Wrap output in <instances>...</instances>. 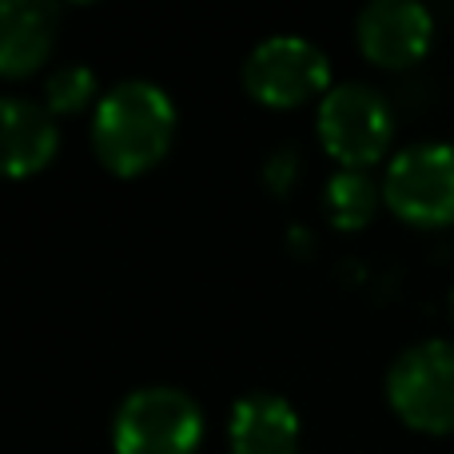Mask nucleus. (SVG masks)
<instances>
[{"label":"nucleus","mask_w":454,"mask_h":454,"mask_svg":"<svg viewBox=\"0 0 454 454\" xmlns=\"http://www.w3.org/2000/svg\"><path fill=\"white\" fill-rule=\"evenodd\" d=\"M176 104L152 80H120L92 112V152L108 172L140 176L168 156L176 140Z\"/></svg>","instance_id":"f257e3e1"},{"label":"nucleus","mask_w":454,"mask_h":454,"mask_svg":"<svg viewBox=\"0 0 454 454\" xmlns=\"http://www.w3.org/2000/svg\"><path fill=\"white\" fill-rule=\"evenodd\" d=\"M204 442V411L180 387H140L112 415L116 454H196Z\"/></svg>","instance_id":"f03ea898"},{"label":"nucleus","mask_w":454,"mask_h":454,"mask_svg":"<svg viewBox=\"0 0 454 454\" xmlns=\"http://www.w3.org/2000/svg\"><path fill=\"white\" fill-rule=\"evenodd\" d=\"M315 128H319L323 152L331 160H339V168L367 172L391 148L395 116L379 88L363 84V80H347V84H335L319 100Z\"/></svg>","instance_id":"7ed1b4c3"},{"label":"nucleus","mask_w":454,"mask_h":454,"mask_svg":"<svg viewBox=\"0 0 454 454\" xmlns=\"http://www.w3.org/2000/svg\"><path fill=\"white\" fill-rule=\"evenodd\" d=\"M387 403L407 427L423 434H454V343L427 339L387 371Z\"/></svg>","instance_id":"20e7f679"},{"label":"nucleus","mask_w":454,"mask_h":454,"mask_svg":"<svg viewBox=\"0 0 454 454\" xmlns=\"http://www.w3.org/2000/svg\"><path fill=\"white\" fill-rule=\"evenodd\" d=\"M243 88L251 100L267 108H299V104L327 96L331 88V60L319 44L307 36H279L259 40L243 60Z\"/></svg>","instance_id":"39448f33"},{"label":"nucleus","mask_w":454,"mask_h":454,"mask_svg":"<svg viewBox=\"0 0 454 454\" xmlns=\"http://www.w3.org/2000/svg\"><path fill=\"white\" fill-rule=\"evenodd\" d=\"M383 204L403 223L450 227L454 223V144L423 140L403 148L387 164Z\"/></svg>","instance_id":"423d86ee"},{"label":"nucleus","mask_w":454,"mask_h":454,"mask_svg":"<svg viewBox=\"0 0 454 454\" xmlns=\"http://www.w3.org/2000/svg\"><path fill=\"white\" fill-rule=\"evenodd\" d=\"M359 52L379 68H411L434 40V16L419 0H371L355 16Z\"/></svg>","instance_id":"0eeeda50"},{"label":"nucleus","mask_w":454,"mask_h":454,"mask_svg":"<svg viewBox=\"0 0 454 454\" xmlns=\"http://www.w3.org/2000/svg\"><path fill=\"white\" fill-rule=\"evenodd\" d=\"M299 415L283 395L247 391L235 399L227 419L231 454H295L299 450Z\"/></svg>","instance_id":"6e6552de"},{"label":"nucleus","mask_w":454,"mask_h":454,"mask_svg":"<svg viewBox=\"0 0 454 454\" xmlns=\"http://www.w3.org/2000/svg\"><path fill=\"white\" fill-rule=\"evenodd\" d=\"M0 144H4V172L12 180L36 176L52 164L60 148V128L48 108L24 96H4L0 104Z\"/></svg>","instance_id":"1a4fd4ad"},{"label":"nucleus","mask_w":454,"mask_h":454,"mask_svg":"<svg viewBox=\"0 0 454 454\" xmlns=\"http://www.w3.org/2000/svg\"><path fill=\"white\" fill-rule=\"evenodd\" d=\"M56 40V8L44 0H4L0 4V76H32L48 60Z\"/></svg>","instance_id":"9d476101"},{"label":"nucleus","mask_w":454,"mask_h":454,"mask_svg":"<svg viewBox=\"0 0 454 454\" xmlns=\"http://www.w3.org/2000/svg\"><path fill=\"white\" fill-rule=\"evenodd\" d=\"M379 204H383V188L371 180V172H359V168H339L327 180V196H323V207H327L331 223L343 227V231H359L375 220Z\"/></svg>","instance_id":"9b49d317"},{"label":"nucleus","mask_w":454,"mask_h":454,"mask_svg":"<svg viewBox=\"0 0 454 454\" xmlns=\"http://www.w3.org/2000/svg\"><path fill=\"white\" fill-rule=\"evenodd\" d=\"M96 88L100 84H96V72L88 68V64H60V68L48 76V84H44L48 112H60V116L84 112L88 104L96 100Z\"/></svg>","instance_id":"f8f14e48"},{"label":"nucleus","mask_w":454,"mask_h":454,"mask_svg":"<svg viewBox=\"0 0 454 454\" xmlns=\"http://www.w3.org/2000/svg\"><path fill=\"white\" fill-rule=\"evenodd\" d=\"M295 168H299V156L287 148V152H275V160L267 164V176H275V172L295 176ZM271 188H275V192H287V180H271Z\"/></svg>","instance_id":"ddd939ff"},{"label":"nucleus","mask_w":454,"mask_h":454,"mask_svg":"<svg viewBox=\"0 0 454 454\" xmlns=\"http://www.w3.org/2000/svg\"><path fill=\"white\" fill-rule=\"evenodd\" d=\"M450 323H454V291H450Z\"/></svg>","instance_id":"4468645a"}]
</instances>
